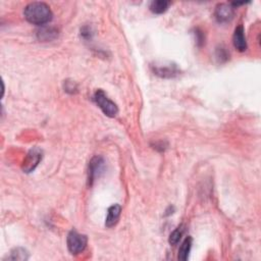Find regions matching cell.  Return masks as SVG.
Segmentation results:
<instances>
[{
  "label": "cell",
  "mask_w": 261,
  "mask_h": 261,
  "mask_svg": "<svg viewBox=\"0 0 261 261\" xmlns=\"http://www.w3.org/2000/svg\"><path fill=\"white\" fill-rule=\"evenodd\" d=\"M24 15L26 20L33 25L44 26L52 20L50 7L44 2H32L25 7Z\"/></svg>",
  "instance_id": "1"
},
{
  "label": "cell",
  "mask_w": 261,
  "mask_h": 261,
  "mask_svg": "<svg viewBox=\"0 0 261 261\" xmlns=\"http://www.w3.org/2000/svg\"><path fill=\"white\" fill-rule=\"evenodd\" d=\"M94 100L99 106V108L102 110V112L107 115L109 118H114L115 115L119 112V108L117 104H115L112 100L108 98V96L105 94V92L101 89L97 90L94 94Z\"/></svg>",
  "instance_id": "2"
},
{
  "label": "cell",
  "mask_w": 261,
  "mask_h": 261,
  "mask_svg": "<svg viewBox=\"0 0 261 261\" xmlns=\"http://www.w3.org/2000/svg\"><path fill=\"white\" fill-rule=\"evenodd\" d=\"M87 242H88V239L85 235L79 234L78 231L72 230L71 233L67 236V248H69V251L72 254H79L85 250L87 246Z\"/></svg>",
  "instance_id": "3"
},
{
  "label": "cell",
  "mask_w": 261,
  "mask_h": 261,
  "mask_svg": "<svg viewBox=\"0 0 261 261\" xmlns=\"http://www.w3.org/2000/svg\"><path fill=\"white\" fill-rule=\"evenodd\" d=\"M41 159H42V151L39 148H34L30 150L24 161L23 166L24 171L25 172L33 171L37 168L38 164H39Z\"/></svg>",
  "instance_id": "4"
},
{
  "label": "cell",
  "mask_w": 261,
  "mask_h": 261,
  "mask_svg": "<svg viewBox=\"0 0 261 261\" xmlns=\"http://www.w3.org/2000/svg\"><path fill=\"white\" fill-rule=\"evenodd\" d=\"M235 8L231 6V4L228 3H221L218 4L215 8V15L218 23H228L231 18L234 17Z\"/></svg>",
  "instance_id": "5"
},
{
  "label": "cell",
  "mask_w": 261,
  "mask_h": 261,
  "mask_svg": "<svg viewBox=\"0 0 261 261\" xmlns=\"http://www.w3.org/2000/svg\"><path fill=\"white\" fill-rule=\"evenodd\" d=\"M153 72L155 75L161 77V78H173L179 75L180 71L176 64H156L153 65Z\"/></svg>",
  "instance_id": "6"
},
{
  "label": "cell",
  "mask_w": 261,
  "mask_h": 261,
  "mask_svg": "<svg viewBox=\"0 0 261 261\" xmlns=\"http://www.w3.org/2000/svg\"><path fill=\"white\" fill-rule=\"evenodd\" d=\"M104 170V160L100 156L94 157L89 164V184L92 185L93 182L100 177Z\"/></svg>",
  "instance_id": "7"
},
{
  "label": "cell",
  "mask_w": 261,
  "mask_h": 261,
  "mask_svg": "<svg viewBox=\"0 0 261 261\" xmlns=\"http://www.w3.org/2000/svg\"><path fill=\"white\" fill-rule=\"evenodd\" d=\"M233 43L238 51L244 52L247 50V41L243 26H239L238 28H236L233 36Z\"/></svg>",
  "instance_id": "8"
},
{
  "label": "cell",
  "mask_w": 261,
  "mask_h": 261,
  "mask_svg": "<svg viewBox=\"0 0 261 261\" xmlns=\"http://www.w3.org/2000/svg\"><path fill=\"white\" fill-rule=\"evenodd\" d=\"M59 36V31L53 27H42L37 31V38L43 42L52 41Z\"/></svg>",
  "instance_id": "9"
},
{
  "label": "cell",
  "mask_w": 261,
  "mask_h": 261,
  "mask_svg": "<svg viewBox=\"0 0 261 261\" xmlns=\"http://www.w3.org/2000/svg\"><path fill=\"white\" fill-rule=\"evenodd\" d=\"M122 207L119 204H114L108 208L107 216H106L105 226L107 228H112L118 224V221L121 217Z\"/></svg>",
  "instance_id": "10"
},
{
  "label": "cell",
  "mask_w": 261,
  "mask_h": 261,
  "mask_svg": "<svg viewBox=\"0 0 261 261\" xmlns=\"http://www.w3.org/2000/svg\"><path fill=\"white\" fill-rule=\"evenodd\" d=\"M192 243L193 240L191 237L186 238V240L183 242V244L181 245L179 249V256L178 258L182 261H186L189 258L190 252H191V248H192Z\"/></svg>",
  "instance_id": "11"
},
{
  "label": "cell",
  "mask_w": 261,
  "mask_h": 261,
  "mask_svg": "<svg viewBox=\"0 0 261 261\" xmlns=\"http://www.w3.org/2000/svg\"><path fill=\"white\" fill-rule=\"evenodd\" d=\"M169 5L170 2L167 1V0H155V1L151 2L150 11L156 15H161L168 11Z\"/></svg>",
  "instance_id": "12"
},
{
  "label": "cell",
  "mask_w": 261,
  "mask_h": 261,
  "mask_svg": "<svg viewBox=\"0 0 261 261\" xmlns=\"http://www.w3.org/2000/svg\"><path fill=\"white\" fill-rule=\"evenodd\" d=\"M28 258H29V253H28V251L24 248L14 249L11 252V255L7 257V259L9 260H20V261L27 260Z\"/></svg>",
  "instance_id": "13"
},
{
  "label": "cell",
  "mask_w": 261,
  "mask_h": 261,
  "mask_svg": "<svg viewBox=\"0 0 261 261\" xmlns=\"http://www.w3.org/2000/svg\"><path fill=\"white\" fill-rule=\"evenodd\" d=\"M183 233H184V229H183V227L177 228V229H176L175 230H173L172 233L170 234V236H169V244L172 245V246L177 245V244L179 243V242H180L182 236H183Z\"/></svg>",
  "instance_id": "14"
}]
</instances>
